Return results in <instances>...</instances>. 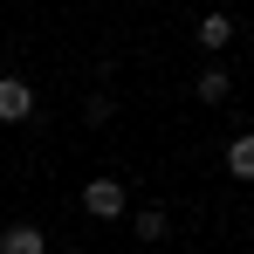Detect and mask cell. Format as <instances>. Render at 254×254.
Listing matches in <instances>:
<instances>
[{
    "label": "cell",
    "instance_id": "obj_1",
    "mask_svg": "<svg viewBox=\"0 0 254 254\" xmlns=\"http://www.w3.org/2000/svg\"><path fill=\"white\" fill-rule=\"evenodd\" d=\"M124 206H130V199H124L117 179H89V186H83V213H89V220H124Z\"/></svg>",
    "mask_w": 254,
    "mask_h": 254
},
{
    "label": "cell",
    "instance_id": "obj_2",
    "mask_svg": "<svg viewBox=\"0 0 254 254\" xmlns=\"http://www.w3.org/2000/svg\"><path fill=\"white\" fill-rule=\"evenodd\" d=\"M35 117V89L21 76H0V124H28Z\"/></svg>",
    "mask_w": 254,
    "mask_h": 254
},
{
    "label": "cell",
    "instance_id": "obj_3",
    "mask_svg": "<svg viewBox=\"0 0 254 254\" xmlns=\"http://www.w3.org/2000/svg\"><path fill=\"white\" fill-rule=\"evenodd\" d=\"M0 254H48V234L35 220H14V227H0Z\"/></svg>",
    "mask_w": 254,
    "mask_h": 254
},
{
    "label": "cell",
    "instance_id": "obj_4",
    "mask_svg": "<svg viewBox=\"0 0 254 254\" xmlns=\"http://www.w3.org/2000/svg\"><path fill=\"white\" fill-rule=\"evenodd\" d=\"M192 96H199V103H227V96H234V76H227V69H199Z\"/></svg>",
    "mask_w": 254,
    "mask_h": 254
},
{
    "label": "cell",
    "instance_id": "obj_5",
    "mask_svg": "<svg viewBox=\"0 0 254 254\" xmlns=\"http://www.w3.org/2000/svg\"><path fill=\"white\" fill-rule=\"evenodd\" d=\"M227 172H234V179H254V130H241V137L227 144Z\"/></svg>",
    "mask_w": 254,
    "mask_h": 254
},
{
    "label": "cell",
    "instance_id": "obj_6",
    "mask_svg": "<svg viewBox=\"0 0 254 254\" xmlns=\"http://www.w3.org/2000/svg\"><path fill=\"white\" fill-rule=\"evenodd\" d=\"M130 227H137V241H165V234H172V220H165V206H144V213H137V220H130Z\"/></svg>",
    "mask_w": 254,
    "mask_h": 254
},
{
    "label": "cell",
    "instance_id": "obj_7",
    "mask_svg": "<svg viewBox=\"0 0 254 254\" xmlns=\"http://www.w3.org/2000/svg\"><path fill=\"white\" fill-rule=\"evenodd\" d=\"M234 42V21H227V14H206V21H199V48H227Z\"/></svg>",
    "mask_w": 254,
    "mask_h": 254
},
{
    "label": "cell",
    "instance_id": "obj_8",
    "mask_svg": "<svg viewBox=\"0 0 254 254\" xmlns=\"http://www.w3.org/2000/svg\"><path fill=\"white\" fill-rule=\"evenodd\" d=\"M83 124H110V96H89V103H83Z\"/></svg>",
    "mask_w": 254,
    "mask_h": 254
},
{
    "label": "cell",
    "instance_id": "obj_9",
    "mask_svg": "<svg viewBox=\"0 0 254 254\" xmlns=\"http://www.w3.org/2000/svg\"><path fill=\"white\" fill-rule=\"evenodd\" d=\"M62 254H83V248H62Z\"/></svg>",
    "mask_w": 254,
    "mask_h": 254
}]
</instances>
